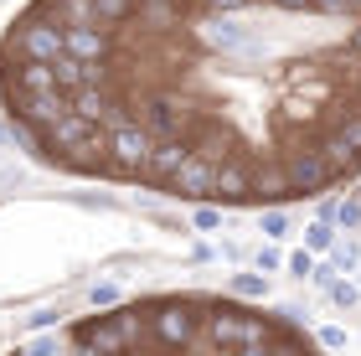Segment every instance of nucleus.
Wrapping results in <instances>:
<instances>
[{
  "label": "nucleus",
  "instance_id": "nucleus-11",
  "mask_svg": "<svg viewBox=\"0 0 361 356\" xmlns=\"http://www.w3.org/2000/svg\"><path fill=\"white\" fill-rule=\"evenodd\" d=\"M227 289H233L238 300H269V274H258V269H243L227 279Z\"/></svg>",
  "mask_w": 361,
  "mask_h": 356
},
{
  "label": "nucleus",
  "instance_id": "nucleus-12",
  "mask_svg": "<svg viewBox=\"0 0 361 356\" xmlns=\"http://www.w3.org/2000/svg\"><path fill=\"white\" fill-rule=\"evenodd\" d=\"M336 243H341V228H336V222H310V228H305V248L310 253H336Z\"/></svg>",
  "mask_w": 361,
  "mask_h": 356
},
{
  "label": "nucleus",
  "instance_id": "nucleus-17",
  "mask_svg": "<svg viewBox=\"0 0 361 356\" xmlns=\"http://www.w3.org/2000/svg\"><path fill=\"white\" fill-rule=\"evenodd\" d=\"M325 295H331V305H336V310H356V300H361V284H351V279H336L331 289H325Z\"/></svg>",
  "mask_w": 361,
  "mask_h": 356
},
{
  "label": "nucleus",
  "instance_id": "nucleus-19",
  "mask_svg": "<svg viewBox=\"0 0 361 356\" xmlns=\"http://www.w3.org/2000/svg\"><path fill=\"white\" fill-rule=\"evenodd\" d=\"M336 228H341V233H356V228H361V202H356V197H346V202L336 207Z\"/></svg>",
  "mask_w": 361,
  "mask_h": 356
},
{
  "label": "nucleus",
  "instance_id": "nucleus-9",
  "mask_svg": "<svg viewBox=\"0 0 361 356\" xmlns=\"http://www.w3.org/2000/svg\"><path fill=\"white\" fill-rule=\"evenodd\" d=\"M196 150H191V140H155V150H150V166H145V181H155V186H166L171 176L186 166Z\"/></svg>",
  "mask_w": 361,
  "mask_h": 356
},
{
  "label": "nucleus",
  "instance_id": "nucleus-5",
  "mask_svg": "<svg viewBox=\"0 0 361 356\" xmlns=\"http://www.w3.org/2000/svg\"><path fill=\"white\" fill-rule=\"evenodd\" d=\"M284 176L294 197H320L325 186H336V171L320 150H284Z\"/></svg>",
  "mask_w": 361,
  "mask_h": 356
},
{
  "label": "nucleus",
  "instance_id": "nucleus-22",
  "mask_svg": "<svg viewBox=\"0 0 361 356\" xmlns=\"http://www.w3.org/2000/svg\"><path fill=\"white\" fill-rule=\"evenodd\" d=\"M315 341H320L325 351H341V346L351 341V336H346V326H320V336H315Z\"/></svg>",
  "mask_w": 361,
  "mask_h": 356
},
{
  "label": "nucleus",
  "instance_id": "nucleus-21",
  "mask_svg": "<svg viewBox=\"0 0 361 356\" xmlns=\"http://www.w3.org/2000/svg\"><path fill=\"white\" fill-rule=\"evenodd\" d=\"M253 269H258V274H279V269H289V258L279 253V248H258V258H253Z\"/></svg>",
  "mask_w": 361,
  "mask_h": 356
},
{
  "label": "nucleus",
  "instance_id": "nucleus-16",
  "mask_svg": "<svg viewBox=\"0 0 361 356\" xmlns=\"http://www.w3.org/2000/svg\"><path fill=\"white\" fill-rule=\"evenodd\" d=\"M258 233H264L269 243H279V238H289V212H284V207H269V212L258 217Z\"/></svg>",
  "mask_w": 361,
  "mask_h": 356
},
{
  "label": "nucleus",
  "instance_id": "nucleus-14",
  "mask_svg": "<svg viewBox=\"0 0 361 356\" xmlns=\"http://www.w3.org/2000/svg\"><path fill=\"white\" fill-rule=\"evenodd\" d=\"M331 264H336L341 279H346V274H361V243H356V238H341L336 253H331Z\"/></svg>",
  "mask_w": 361,
  "mask_h": 356
},
{
  "label": "nucleus",
  "instance_id": "nucleus-15",
  "mask_svg": "<svg viewBox=\"0 0 361 356\" xmlns=\"http://www.w3.org/2000/svg\"><path fill=\"white\" fill-rule=\"evenodd\" d=\"M88 305H93V310H119V305H124V289L114 284V279H98V284L88 289Z\"/></svg>",
  "mask_w": 361,
  "mask_h": 356
},
{
  "label": "nucleus",
  "instance_id": "nucleus-20",
  "mask_svg": "<svg viewBox=\"0 0 361 356\" xmlns=\"http://www.w3.org/2000/svg\"><path fill=\"white\" fill-rule=\"evenodd\" d=\"M315 253H310V248H300V253H289V274H294V279H315Z\"/></svg>",
  "mask_w": 361,
  "mask_h": 356
},
{
  "label": "nucleus",
  "instance_id": "nucleus-26",
  "mask_svg": "<svg viewBox=\"0 0 361 356\" xmlns=\"http://www.w3.org/2000/svg\"><path fill=\"white\" fill-rule=\"evenodd\" d=\"M346 52L361 62V26H351V37H346Z\"/></svg>",
  "mask_w": 361,
  "mask_h": 356
},
{
  "label": "nucleus",
  "instance_id": "nucleus-8",
  "mask_svg": "<svg viewBox=\"0 0 361 356\" xmlns=\"http://www.w3.org/2000/svg\"><path fill=\"white\" fill-rule=\"evenodd\" d=\"M212 202H222V207L253 202V166H243L238 155H227L217 166V191H212Z\"/></svg>",
  "mask_w": 361,
  "mask_h": 356
},
{
  "label": "nucleus",
  "instance_id": "nucleus-4",
  "mask_svg": "<svg viewBox=\"0 0 361 356\" xmlns=\"http://www.w3.org/2000/svg\"><path fill=\"white\" fill-rule=\"evenodd\" d=\"M155 135L145 124H114L109 129V176H129V181H145V166H150Z\"/></svg>",
  "mask_w": 361,
  "mask_h": 356
},
{
  "label": "nucleus",
  "instance_id": "nucleus-23",
  "mask_svg": "<svg viewBox=\"0 0 361 356\" xmlns=\"http://www.w3.org/2000/svg\"><path fill=\"white\" fill-rule=\"evenodd\" d=\"M315 16H356L351 0H315Z\"/></svg>",
  "mask_w": 361,
  "mask_h": 356
},
{
  "label": "nucleus",
  "instance_id": "nucleus-10",
  "mask_svg": "<svg viewBox=\"0 0 361 356\" xmlns=\"http://www.w3.org/2000/svg\"><path fill=\"white\" fill-rule=\"evenodd\" d=\"M284 197H294L289 176H284V160H279V166H253V202H284Z\"/></svg>",
  "mask_w": 361,
  "mask_h": 356
},
{
  "label": "nucleus",
  "instance_id": "nucleus-2",
  "mask_svg": "<svg viewBox=\"0 0 361 356\" xmlns=\"http://www.w3.org/2000/svg\"><path fill=\"white\" fill-rule=\"evenodd\" d=\"M68 336L83 341V346H93L98 356H129L145 341V305H119V310L88 315V320H78Z\"/></svg>",
  "mask_w": 361,
  "mask_h": 356
},
{
  "label": "nucleus",
  "instance_id": "nucleus-24",
  "mask_svg": "<svg viewBox=\"0 0 361 356\" xmlns=\"http://www.w3.org/2000/svg\"><path fill=\"white\" fill-rule=\"evenodd\" d=\"M57 315H62V310H37V315H26V331H47Z\"/></svg>",
  "mask_w": 361,
  "mask_h": 356
},
{
  "label": "nucleus",
  "instance_id": "nucleus-25",
  "mask_svg": "<svg viewBox=\"0 0 361 356\" xmlns=\"http://www.w3.org/2000/svg\"><path fill=\"white\" fill-rule=\"evenodd\" d=\"M269 6L274 11H310V16H315V0H269Z\"/></svg>",
  "mask_w": 361,
  "mask_h": 356
},
{
  "label": "nucleus",
  "instance_id": "nucleus-27",
  "mask_svg": "<svg viewBox=\"0 0 361 356\" xmlns=\"http://www.w3.org/2000/svg\"><path fill=\"white\" fill-rule=\"evenodd\" d=\"M351 11H356V16H361V0H351Z\"/></svg>",
  "mask_w": 361,
  "mask_h": 356
},
{
  "label": "nucleus",
  "instance_id": "nucleus-13",
  "mask_svg": "<svg viewBox=\"0 0 361 356\" xmlns=\"http://www.w3.org/2000/svg\"><path fill=\"white\" fill-rule=\"evenodd\" d=\"M11 356H68V336H52V331H42V336H31L26 346H16Z\"/></svg>",
  "mask_w": 361,
  "mask_h": 356
},
{
  "label": "nucleus",
  "instance_id": "nucleus-18",
  "mask_svg": "<svg viewBox=\"0 0 361 356\" xmlns=\"http://www.w3.org/2000/svg\"><path fill=\"white\" fill-rule=\"evenodd\" d=\"M191 228H196V233H217V228H222V207L202 202V207L191 212Z\"/></svg>",
  "mask_w": 361,
  "mask_h": 356
},
{
  "label": "nucleus",
  "instance_id": "nucleus-7",
  "mask_svg": "<svg viewBox=\"0 0 361 356\" xmlns=\"http://www.w3.org/2000/svg\"><path fill=\"white\" fill-rule=\"evenodd\" d=\"M114 52H119V31L93 21V26H68V57L78 62H114Z\"/></svg>",
  "mask_w": 361,
  "mask_h": 356
},
{
  "label": "nucleus",
  "instance_id": "nucleus-6",
  "mask_svg": "<svg viewBox=\"0 0 361 356\" xmlns=\"http://www.w3.org/2000/svg\"><path fill=\"white\" fill-rule=\"evenodd\" d=\"M166 191L171 197H180V202H212V191H217V160H207V155H191L186 166H180L171 181H166Z\"/></svg>",
  "mask_w": 361,
  "mask_h": 356
},
{
  "label": "nucleus",
  "instance_id": "nucleus-3",
  "mask_svg": "<svg viewBox=\"0 0 361 356\" xmlns=\"http://www.w3.org/2000/svg\"><path fill=\"white\" fill-rule=\"evenodd\" d=\"M207 341L217 346L222 356H233V351L274 341V320L243 310V305H212V310H207Z\"/></svg>",
  "mask_w": 361,
  "mask_h": 356
},
{
  "label": "nucleus",
  "instance_id": "nucleus-1",
  "mask_svg": "<svg viewBox=\"0 0 361 356\" xmlns=\"http://www.w3.org/2000/svg\"><path fill=\"white\" fill-rule=\"evenodd\" d=\"M207 310L212 305H202V300H155V305H145V341L155 351H180L186 356L207 331Z\"/></svg>",
  "mask_w": 361,
  "mask_h": 356
}]
</instances>
